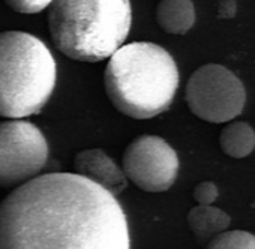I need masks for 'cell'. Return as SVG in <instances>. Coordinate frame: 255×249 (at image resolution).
Wrapping results in <instances>:
<instances>
[{"instance_id": "1", "label": "cell", "mask_w": 255, "mask_h": 249, "mask_svg": "<svg viewBox=\"0 0 255 249\" xmlns=\"http://www.w3.org/2000/svg\"><path fill=\"white\" fill-rule=\"evenodd\" d=\"M116 197L75 173L38 176L0 203V249H129Z\"/></svg>"}, {"instance_id": "2", "label": "cell", "mask_w": 255, "mask_h": 249, "mask_svg": "<svg viewBox=\"0 0 255 249\" xmlns=\"http://www.w3.org/2000/svg\"><path fill=\"white\" fill-rule=\"evenodd\" d=\"M110 102L132 119H152L167 111L179 87V69L173 56L153 42L122 45L104 74Z\"/></svg>"}, {"instance_id": "3", "label": "cell", "mask_w": 255, "mask_h": 249, "mask_svg": "<svg viewBox=\"0 0 255 249\" xmlns=\"http://www.w3.org/2000/svg\"><path fill=\"white\" fill-rule=\"evenodd\" d=\"M47 21L62 54L77 62H102L129 35L131 0H53Z\"/></svg>"}, {"instance_id": "4", "label": "cell", "mask_w": 255, "mask_h": 249, "mask_svg": "<svg viewBox=\"0 0 255 249\" xmlns=\"http://www.w3.org/2000/svg\"><path fill=\"white\" fill-rule=\"evenodd\" d=\"M56 78V60L39 38L20 30L0 33V117L39 113L53 95Z\"/></svg>"}, {"instance_id": "5", "label": "cell", "mask_w": 255, "mask_h": 249, "mask_svg": "<svg viewBox=\"0 0 255 249\" xmlns=\"http://www.w3.org/2000/svg\"><path fill=\"white\" fill-rule=\"evenodd\" d=\"M185 98L189 110L201 120L225 123L243 111L246 90L240 78L228 68L207 63L189 77Z\"/></svg>"}, {"instance_id": "6", "label": "cell", "mask_w": 255, "mask_h": 249, "mask_svg": "<svg viewBox=\"0 0 255 249\" xmlns=\"http://www.w3.org/2000/svg\"><path fill=\"white\" fill-rule=\"evenodd\" d=\"M48 159L41 129L24 119L0 122V186L18 188L35 179Z\"/></svg>"}, {"instance_id": "7", "label": "cell", "mask_w": 255, "mask_h": 249, "mask_svg": "<svg viewBox=\"0 0 255 249\" xmlns=\"http://www.w3.org/2000/svg\"><path fill=\"white\" fill-rule=\"evenodd\" d=\"M122 170L141 191L165 192L177 179L179 156L164 138L140 135L128 144Z\"/></svg>"}, {"instance_id": "8", "label": "cell", "mask_w": 255, "mask_h": 249, "mask_svg": "<svg viewBox=\"0 0 255 249\" xmlns=\"http://www.w3.org/2000/svg\"><path fill=\"white\" fill-rule=\"evenodd\" d=\"M75 174L99 185L114 197L128 186L123 170L102 149H86L74 159Z\"/></svg>"}, {"instance_id": "9", "label": "cell", "mask_w": 255, "mask_h": 249, "mask_svg": "<svg viewBox=\"0 0 255 249\" xmlns=\"http://www.w3.org/2000/svg\"><path fill=\"white\" fill-rule=\"evenodd\" d=\"M188 225L200 243L212 240L215 236L227 231L231 224V218L219 207L197 204L188 213Z\"/></svg>"}, {"instance_id": "10", "label": "cell", "mask_w": 255, "mask_h": 249, "mask_svg": "<svg viewBox=\"0 0 255 249\" xmlns=\"http://www.w3.org/2000/svg\"><path fill=\"white\" fill-rule=\"evenodd\" d=\"M156 21L170 35H185L195 23L192 0H161L156 6Z\"/></svg>"}, {"instance_id": "11", "label": "cell", "mask_w": 255, "mask_h": 249, "mask_svg": "<svg viewBox=\"0 0 255 249\" xmlns=\"http://www.w3.org/2000/svg\"><path fill=\"white\" fill-rule=\"evenodd\" d=\"M219 146L230 158H246L255 149V131L246 122H230L219 134Z\"/></svg>"}, {"instance_id": "12", "label": "cell", "mask_w": 255, "mask_h": 249, "mask_svg": "<svg viewBox=\"0 0 255 249\" xmlns=\"http://www.w3.org/2000/svg\"><path fill=\"white\" fill-rule=\"evenodd\" d=\"M206 249H255V236L243 230L224 231L209 240Z\"/></svg>"}, {"instance_id": "13", "label": "cell", "mask_w": 255, "mask_h": 249, "mask_svg": "<svg viewBox=\"0 0 255 249\" xmlns=\"http://www.w3.org/2000/svg\"><path fill=\"white\" fill-rule=\"evenodd\" d=\"M5 5L18 14L33 15L47 9L53 0H3Z\"/></svg>"}, {"instance_id": "14", "label": "cell", "mask_w": 255, "mask_h": 249, "mask_svg": "<svg viewBox=\"0 0 255 249\" xmlns=\"http://www.w3.org/2000/svg\"><path fill=\"white\" fill-rule=\"evenodd\" d=\"M219 195V189L213 182H200L194 188V200L201 206H212Z\"/></svg>"}, {"instance_id": "15", "label": "cell", "mask_w": 255, "mask_h": 249, "mask_svg": "<svg viewBox=\"0 0 255 249\" xmlns=\"http://www.w3.org/2000/svg\"><path fill=\"white\" fill-rule=\"evenodd\" d=\"M237 11V5H236V0H221L218 12L222 18H231L234 17Z\"/></svg>"}]
</instances>
